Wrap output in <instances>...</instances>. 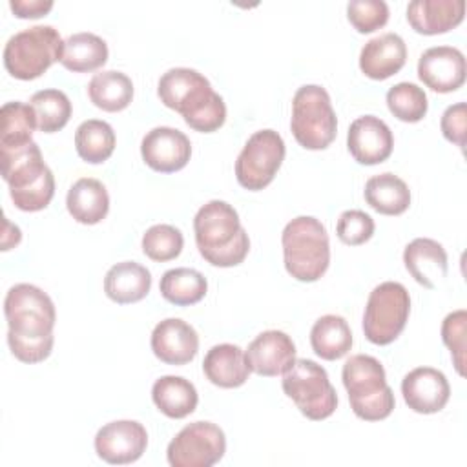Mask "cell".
<instances>
[{
    "label": "cell",
    "mask_w": 467,
    "mask_h": 467,
    "mask_svg": "<svg viewBox=\"0 0 467 467\" xmlns=\"http://www.w3.org/2000/svg\"><path fill=\"white\" fill-rule=\"evenodd\" d=\"M7 321V343L13 356L24 363H40L53 350L55 305L38 286L18 283L4 299Z\"/></svg>",
    "instance_id": "6da1fadb"
},
{
    "label": "cell",
    "mask_w": 467,
    "mask_h": 467,
    "mask_svg": "<svg viewBox=\"0 0 467 467\" xmlns=\"http://www.w3.org/2000/svg\"><path fill=\"white\" fill-rule=\"evenodd\" d=\"M161 102L182 115L184 122L201 133L219 130L226 120V106L210 80L190 67H171L157 86Z\"/></svg>",
    "instance_id": "7a4b0ae2"
},
{
    "label": "cell",
    "mask_w": 467,
    "mask_h": 467,
    "mask_svg": "<svg viewBox=\"0 0 467 467\" xmlns=\"http://www.w3.org/2000/svg\"><path fill=\"white\" fill-rule=\"evenodd\" d=\"M193 232L199 254L213 266H235L248 255V234L226 201L213 199L201 206L193 219Z\"/></svg>",
    "instance_id": "3957f363"
},
{
    "label": "cell",
    "mask_w": 467,
    "mask_h": 467,
    "mask_svg": "<svg viewBox=\"0 0 467 467\" xmlns=\"http://www.w3.org/2000/svg\"><path fill=\"white\" fill-rule=\"evenodd\" d=\"M2 177L15 206L22 212L44 210L55 195L53 171L42 159L36 142L13 151H0Z\"/></svg>",
    "instance_id": "277c9868"
},
{
    "label": "cell",
    "mask_w": 467,
    "mask_h": 467,
    "mask_svg": "<svg viewBox=\"0 0 467 467\" xmlns=\"http://www.w3.org/2000/svg\"><path fill=\"white\" fill-rule=\"evenodd\" d=\"M286 272L303 283L317 281L330 263V243L323 223L312 215H299L286 223L281 234Z\"/></svg>",
    "instance_id": "5b68a950"
},
{
    "label": "cell",
    "mask_w": 467,
    "mask_h": 467,
    "mask_svg": "<svg viewBox=\"0 0 467 467\" xmlns=\"http://www.w3.org/2000/svg\"><path fill=\"white\" fill-rule=\"evenodd\" d=\"M354 414L365 421H379L394 410V392L387 385L383 365L368 354L350 356L341 370Z\"/></svg>",
    "instance_id": "8992f818"
},
{
    "label": "cell",
    "mask_w": 467,
    "mask_h": 467,
    "mask_svg": "<svg viewBox=\"0 0 467 467\" xmlns=\"http://www.w3.org/2000/svg\"><path fill=\"white\" fill-rule=\"evenodd\" d=\"M64 40L53 26H31L9 36L4 47V66L18 80L38 78L62 58Z\"/></svg>",
    "instance_id": "52a82bcc"
},
{
    "label": "cell",
    "mask_w": 467,
    "mask_h": 467,
    "mask_svg": "<svg viewBox=\"0 0 467 467\" xmlns=\"http://www.w3.org/2000/svg\"><path fill=\"white\" fill-rule=\"evenodd\" d=\"M290 130L306 150H325L336 139L337 119L325 88L306 84L296 91Z\"/></svg>",
    "instance_id": "ba28073f"
},
{
    "label": "cell",
    "mask_w": 467,
    "mask_h": 467,
    "mask_svg": "<svg viewBox=\"0 0 467 467\" xmlns=\"http://www.w3.org/2000/svg\"><path fill=\"white\" fill-rule=\"evenodd\" d=\"M283 390L308 420L321 421L334 414L337 394L327 370L312 359H294L283 372Z\"/></svg>",
    "instance_id": "9c48e42d"
},
{
    "label": "cell",
    "mask_w": 467,
    "mask_h": 467,
    "mask_svg": "<svg viewBox=\"0 0 467 467\" xmlns=\"http://www.w3.org/2000/svg\"><path fill=\"white\" fill-rule=\"evenodd\" d=\"M410 312L407 288L396 281L374 286L363 314L365 337L374 345L392 343L405 328Z\"/></svg>",
    "instance_id": "30bf717a"
},
{
    "label": "cell",
    "mask_w": 467,
    "mask_h": 467,
    "mask_svg": "<svg viewBox=\"0 0 467 467\" xmlns=\"http://www.w3.org/2000/svg\"><path fill=\"white\" fill-rule=\"evenodd\" d=\"M285 151V140L277 131H255L235 161L237 182L250 192L266 188L281 168Z\"/></svg>",
    "instance_id": "8fae6325"
},
{
    "label": "cell",
    "mask_w": 467,
    "mask_h": 467,
    "mask_svg": "<svg viewBox=\"0 0 467 467\" xmlns=\"http://www.w3.org/2000/svg\"><path fill=\"white\" fill-rule=\"evenodd\" d=\"M226 452L223 429L212 421H193L181 429L168 443V463L171 467H212Z\"/></svg>",
    "instance_id": "7c38bea8"
},
{
    "label": "cell",
    "mask_w": 467,
    "mask_h": 467,
    "mask_svg": "<svg viewBox=\"0 0 467 467\" xmlns=\"http://www.w3.org/2000/svg\"><path fill=\"white\" fill-rule=\"evenodd\" d=\"M148 445V432L135 420L109 421L95 434V451L99 458L113 465L137 462Z\"/></svg>",
    "instance_id": "4fadbf2b"
},
{
    "label": "cell",
    "mask_w": 467,
    "mask_h": 467,
    "mask_svg": "<svg viewBox=\"0 0 467 467\" xmlns=\"http://www.w3.org/2000/svg\"><path fill=\"white\" fill-rule=\"evenodd\" d=\"M140 155L151 170L173 173L188 164L192 144L182 131L170 126H157L142 137Z\"/></svg>",
    "instance_id": "5bb4252c"
},
{
    "label": "cell",
    "mask_w": 467,
    "mask_h": 467,
    "mask_svg": "<svg viewBox=\"0 0 467 467\" xmlns=\"http://www.w3.org/2000/svg\"><path fill=\"white\" fill-rule=\"evenodd\" d=\"M465 57L458 47L434 46L421 53L418 60L420 80L438 93H451L465 82Z\"/></svg>",
    "instance_id": "9a60e30c"
},
{
    "label": "cell",
    "mask_w": 467,
    "mask_h": 467,
    "mask_svg": "<svg viewBox=\"0 0 467 467\" xmlns=\"http://www.w3.org/2000/svg\"><path fill=\"white\" fill-rule=\"evenodd\" d=\"M347 146L359 164L372 166L390 157L394 137L390 128L379 117L363 115L352 120L347 133Z\"/></svg>",
    "instance_id": "2e32d148"
},
{
    "label": "cell",
    "mask_w": 467,
    "mask_h": 467,
    "mask_svg": "<svg viewBox=\"0 0 467 467\" xmlns=\"http://www.w3.org/2000/svg\"><path fill=\"white\" fill-rule=\"evenodd\" d=\"M401 394L409 409L420 414L440 412L451 396V387L443 372L432 367H418L405 374Z\"/></svg>",
    "instance_id": "e0dca14e"
},
{
    "label": "cell",
    "mask_w": 467,
    "mask_h": 467,
    "mask_svg": "<svg viewBox=\"0 0 467 467\" xmlns=\"http://www.w3.org/2000/svg\"><path fill=\"white\" fill-rule=\"evenodd\" d=\"M252 372L259 376H279L296 359V345L292 337L281 330L261 332L244 352Z\"/></svg>",
    "instance_id": "ac0fdd59"
},
{
    "label": "cell",
    "mask_w": 467,
    "mask_h": 467,
    "mask_svg": "<svg viewBox=\"0 0 467 467\" xmlns=\"http://www.w3.org/2000/svg\"><path fill=\"white\" fill-rule=\"evenodd\" d=\"M151 350L162 363L186 365L199 350V336L190 323L179 317H168L155 325Z\"/></svg>",
    "instance_id": "d6986e66"
},
{
    "label": "cell",
    "mask_w": 467,
    "mask_h": 467,
    "mask_svg": "<svg viewBox=\"0 0 467 467\" xmlns=\"http://www.w3.org/2000/svg\"><path fill=\"white\" fill-rule=\"evenodd\" d=\"M407 60V46L396 33H383L370 38L359 53V69L374 80L396 75Z\"/></svg>",
    "instance_id": "ffe728a7"
},
{
    "label": "cell",
    "mask_w": 467,
    "mask_h": 467,
    "mask_svg": "<svg viewBox=\"0 0 467 467\" xmlns=\"http://www.w3.org/2000/svg\"><path fill=\"white\" fill-rule=\"evenodd\" d=\"M403 263L409 274L425 288H436L447 277V252L429 237H416L403 250Z\"/></svg>",
    "instance_id": "44dd1931"
},
{
    "label": "cell",
    "mask_w": 467,
    "mask_h": 467,
    "mask_svg": "<svg viewBox=\"0 0 467 467\" xmlns=\"http://www.w3.org/2000/svg\"><path fill=\"white\" fill-rule=\"evenodd\" d=\"M463 0H414L407 5V20L416 33L440 35L462 24Z\"/></svg>",
    "instance_id": "7402d4cb"
},
{
    "label": "cell",
    "mask_w": 467,
    "mask_h": 467,
    "mask_svg": "<svg viewBox=\"0 0 467 467\" xmlns=\"http://www.w3.org/2000/svg\"><path fill=\"white\" fill-rule=\"evenodd\" d=\"M204 376L221 389L241 387L252 372L241 347L232 343L213 345L202 361Z\"/></svg>",
    "instance_id": "603a6c76"
},
{
    "label": "cell",
    "mask_w": 467,
    "mask_h": 467,
    "mask_svg": "<svg viewBox=\"0 0 467 467\" xmlns=\"http://www.w3.org/2000/svg\"><path fill=\"white\" fill-rule=\"evenodd\" d=\"M151 288V274L146 266L135 261H122L113 265L104 277L106 296L119 303H137L148 296Z\"/></svg>",
    "instance_id": "cb8c5ba5"
},
{
    "label": "cell",
    "mask_w": 467,
    "mask_h": 467,
    "mask_svg": "<svg viewBox=\"0 0 467 467\" xmlns=\"http://www.w3.org/2000/svg\"><path fill=\"white\" fill-rule=\"evenodd\" d=\"M66 206L77 223L97 224L108 215L109 195L100 181L82 177L69 188Z\"/></svg>",
    "instance_id": "d4e9b609"
},
{
    "label": "cell",
    "mask_w": 467,
    "mask_h": 467,
    "mask_svg": "<svg viewBox=\"0 0 467 467\" xmlns=\"http://www.w3.org/2000/svg\"><path fill=\"white\" fill-rule=\"evenodd\" d=\"M151 400L157 409L173 420L190 416L199 401L192 381L182 376H162L151 387Z\"/></svg>",
    "instance_id": "484cf974"
},
{
    "label": "cell",
    "mask_w": 467,
    "mask_h": 467,
    "mask_svg": "<svg viewBox=\"0 0 467 467\" xmlns=\"http://www.w3.org/2000/svg\"><path fill=\"white\" fill-rule=\"evenodd\" d=\"M365 201L383 215H400L410 204V190L403 179L385 171L367 181Z\"/></svg>",
    "instance_id": "4316f807"
},
{
    "label": "cell",
    "mask_w": 467,
    "mask_h": 467,
    "mask_svg": "<svg viewBox=\"0 0 467 467\" xmlns=\"http://www.w3.org/2000/svg\"><path fill=\"white\" fill-rule=\"evenodd\" d=\"M312 350L327 361L343 358L352 347V332L345 317L336 314L321 316L310 330Z\"/></svg>",
    "instance_id": "83f0119b"
},
{
    "label": "cell",
    "mask_w": 467,
    "mask_h": 467,
    "mask_svg": "<svg viewBox=\"0 0 467 467\" xmlns=\"http://www.w3.org/2000/svg\"><path fill=\"white\" fill-rule=\"evenodd\" d=\"M108 60V44L95 33H75L64 40L62 66L73 73L99 69Z\"/></svg>",
    "instance_id": "f1b7e54d"
},
{
    "label": "cell",
    "mask_w": 467,
    "mask_h": 467,
    "mask_svg": "<svg viewBox=\"0 0 467 467\" xmlns=\"http://www.w3.org/2000/svg\"><path fill=\"white\" fill-rule=\"evenodd\" d=\"M88 95L97 108L115 113L130 106L133 99V84L131 78L122 71L108 69L91 77Z\"/></svg>",
    "instance_id": "f546056e"
},
{
    "label": "cell",
    "mask_w": 467,
    "mask_h": 467,
    "mask_svg": "<svg viewBox=\"0 0 467 467\" xmlns=\"http://www.w3.org/2000/svg\"><path fill=\"white\" fill-rule=\"evenodd\" d=\"M0 151H13L33 142L36 119L29 104L18 100L5 102L0 109Z\"/></svg>",
    "instance_id": "4dcf8cb0"
},
{
    "label": "cell",
    "mask_w": 467,
    "mask_h": 467,
    "mask_svg": "<svg viewBox=\"0 0 467 467\" xmlns=\"http://www.w3.org/2000/svg\"><path fill=\"white\" fill-rule=\"evenodd\" d=\"M159 290L162 297L177 306H188L199 303L208 290L206 277L193 268H171L162 274Z\"/></svg>",
    "instance_id": "1f68e13d"
},
{
    "label": "cell",
    "mask_w": 467,
    "mask_h": 467,
    "mask_svg": "<svg viewBox=\"0 0 467 467\" xmlns=\"http://www.w3.org/2000/svg\"><path fill=\"white\" fill-rule=\"evenodd\" d=\"M75 148L82 161L100 164L108 161L115 150V131L106 120H84L75 131Z\"/></svg>",
    "instance_id": "d6a6232c"
},
{
    "label": "cell",
    "mask_w": 467,
    "mask_h": 467,
    "mask_svg": "<svg viewBox=\"0 0 467 467\" xmlns=\"http://www.w3.org/2000/svg\"><path fill=\"white\" fill-rule=\"evenodd\" d=\"M29 106L35 111L36 128L44 133H55L62 130L71 117V100L60 89H40L36 91Z\"/></svg>",
    "instance_id": "836d02e7"
},
{
    "label": "cell",
    "mask_w": 467,
    "mask_h": 467,
    "mask_svg": "<svg viewBox=\"0 0 467 467\" xmlns=\"http://www.w3.org/2000/svg\"><path fill=\"white\" fill-rule=\"evenodd\" d=\"M390 113L403 122H418L427 115V95L412 82H398L387 91Z\"/></svg>",
    "instance_id": "e575fe53"
},
{
    "label": "cell",
    "mask_w": 467,
    "mask_h": 467,
    "mask_svg": "<svg viewBox=\"0 0 467 467\" xmlns=\"http://www.w3.org/2000/svg\"><path fill=\"white\" fill-rule=\"evenodd\" d=\"M184 239L179 228L171 224H153L142 235V252L159 263L175 259L182 250Z\"/></svg>",
    "instance_id": "d590c367"
},
{
    "label": "cell",
    "mask_w": 467,
    "mask_h": 467,
    "mask_svg": "<svg viewBox=\"0 0 467 467\" xmlns=\"http://www.w3.org/2000/svg\"><path fill=\"white\" fill-rule=\"evenodd\" d=\"M465 328H467V312L463 308L454 310L445 316L441 323V339L451 350L452 363L460 376H465Z\"/></svg>",
    "instance_id": "8d00e7d4"
},
{
    "label": "cell",
    "mask_w": 467,
    "mask_h": 467,
    "mask_svg": "<svg viewBox=\"0 0 467 467\" xmlns=\"http://www.w3.org/2000/svg\"><path fill=\"white\" fill-rule=\"evenodd\" d=\"M348 22L359 33H372L389 20V5L383 0H352L347 5Z\"/></svg>",
    "instance_id": "74e56055"
},
{
    "label": "cell",
    "mask_w": 467,
    "mask_h": 467,
    "mask_svg": "<svg viewBox=\"0 0 467 467\" xmlns=\"http://www.w3.org/2000/svg\"><path fill=\"white\" fill-rule=\"evenodd\" d=\"M374 219L361 210H345L336 224V234L341 243L358 246L367 243L374 234Z\"/></svg>",
    "instance_id": "f35d334b"
},
{
    "label": "cell",
    "mask_w": 467,
    "mask_h": 467,
    "mask_svg": "<svg viewBox=\"0 0 467 467\" xmlns=\"http://www.w3.org/2000/svg\"><path fill=\"white\" fill-rule=\"evenodd\" d=\"M465 119H467L465 102H458L449 106L443 111L441 122H440L443 137L460 148L465 146Z\"/></svg>",
    "instance_id": "ab89813d"
},
{
    "label": "cell",
    "mask_w": 467,
    "mask_h": 467,
    "mask_svg": "<svg viewBox=\"0 0 467 467\" xmlns=\"http://www.w3.org/2000/svg\"><path fill=\"white\" fill-rule=\"evenodd\" d=\"M9 7L18 18H38V16H44L47 11H51L53 2L51 0H11Z\"/></svg>",
    "instance_id": "60d3db41"
}]
</instances>
